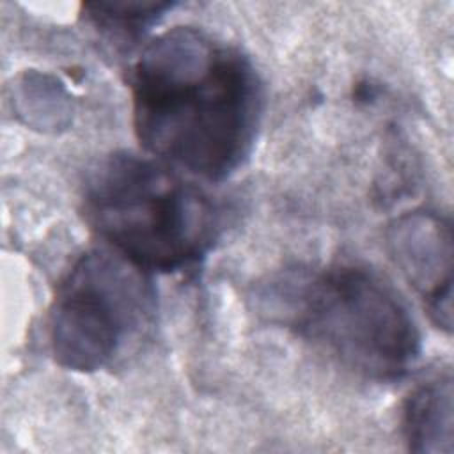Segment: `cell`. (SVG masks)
<instances>
[{
    "label": "cell",
    "instance_id": "obj_1",
    "mask_svg": "<svg viewBox=\"0 0 454 454\" xmlns=\"http://www.w3.org/2000/svg\"><path fill=\"white\" fill-rule=\"evenodd\" d=\"M133 129L140 145L207 181L248 158L262 114V87L234 46L195 27L156 35L131 71Z\"/></svg>",
    "mask_w": 454,
    "mask_h": 454
},
{
    "label": "cell",
    "instance_id": "obj_2",
    "mask_svg": "<svg viewBox=\"0 0 454 454\" xmlns=\"http://www.w3.org/2000/svg\"><path fill=\"white\" fill-rule=\"evenodd\" d=\"M83 213L114 252L142 271L199 262L222 231L213 199L160 160L114 153L90 172Z\"/></svg>",
    "mask_w": 454,
    "mask_h": 454
},
{
    "label": "cell",
    "instance_id": "obj_3",
    "mask_svg": "<svg viewBox=\"0 0 454 454\" xmlns=\"http://www.w3.org/2000/svg\"><path fill=\"white\" fill-rule=\"evenodd\" d=\"M277 314L344 367L376 381L404 376L422 351L420 332L397 291L378 273L335 264L277 284Z\"/></svg>",
    "mask_w": 454,
    "mask_h": 454
},
{
    "label": "cell",
    "instance_id": "obj_4",
    "mask_svg": "<svg viewBox=\"0 0 454 454\" xmlns=\"http://www.w3.org/2000/svg\"><path fill=\"white\" fill-rule=\"evenodd\" d=\"M154 291L145 271L114 250L82 254L62 277L50 310L55 362L69 371L108 367L147 326Z\"/></svg>",
    "mask_w": 454,
    "mask_h": 454
},
{
    "label": "cell",
    "instance_id": "obj_5",
    "mask_svg": "<svg viewBox=\"0 0 454 454\" xmlns=\"http://www.w3.org/2000/svg\"><path fill=\"white\" fill-rule=\"evenodd\" d=\"M388 247L406 280L422 296L433 321L450 332V223L433 211H413L403 215L388 229Z\"/></svg>",
    "mask_w": 454,
    "mask_h": 454
},
{
    "label": "cell",
    "instance_id": "obj_6",
    "mask_svg": "<svg viewBox=\"0 0 454 454\" xmlns=\"http://www.w3.org/2000/svg\"><path fill=\"white\" fill-rule=\"evenodd\" d=\"M452 376L442 372L415 387L403 406V434L413 452H452Z\"/></svg>",
    "mask_w": 454,
    "mask_h": 454
},
{
    "label": "cell",
    "instance_id": "obj_7",
    "mask_svg": "<svg viewBox=\"0 0 454 454\" xmlns=\"http://www.w3.org/2000/svg\"><path fill=\"white\" fill-rule=\"evenodd\" d=\"M172 7V2H87L83 12L85 20L106 39L131 44Z\"/></svg>",
    "mask_w": 454,
    "mask_h": 454
}]
</instances>
